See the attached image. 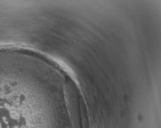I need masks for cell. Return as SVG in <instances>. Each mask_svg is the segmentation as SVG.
Masks as SVG:
<instances>
[{"label": "cell", "mask_w": 161, "mask_h": 128, "mask_svg": "<svg viewBox=\"0 0 161 128\" xmlns=\"http://www.w3.org/2000/svg\"><path fill=\"white\" fill-rule=\"evenodd\" d=\"M27 86L16 77L0 75V128H25L30 104Z\"/></svg>", "instance_id": "cell-1"}]
</instances>
